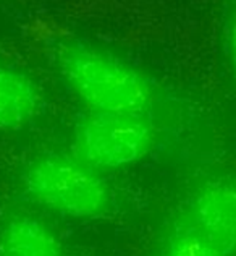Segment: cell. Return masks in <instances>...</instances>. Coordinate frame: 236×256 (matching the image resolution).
Returning <instances> with one entry per match:
<instances>
[{
  "label": "cell",
  "mask_w": 236,
  "mask_h": 256,
  "mask_svg": "<svg viewBox=\"0 0 236 256\" xmlns=\"http://www.w3.org/2000/svg\"><path fill=\"white\" fill-rule=\"evenodd\" d=\"M23 182L37 204L71 219L102 218L112 204L102 177L75 156H40L28 166Z\"/></svg>",
  "instance_id": "7a4b0ae2"
},
{
  "label": "cell",
  "mask_w": 236,
  "mask_h": 256,
  "mask_svg": "<svg viewBox=\"0 0 236 256\" xmlns=\"http://www.w3.org/2000/svg\"><path fill=\"white\" fill-rule=\"evenodd\" d=\"M157 140L147 116L87 112L73 130V156L94 170H118L143 160Z\"/></svg>",
  "instance_id": "3957f363"
},
{
  "label": "cell",
  "mask_w": 236,
  "mask_h": 256,
  "mask_svg": "<svg viewBox=\"0 0 236 256\" xmlns=\"http://www.w3.org/2000/svg\"><path fill=\"white\" fill-rule=\"evenodd\" d=\"M0 256H65L57 234L42 220L16 216L0 227Z\"/></svg>",
  "instance_id": "8992f818"
},
{
  "label": "cell",
  "mask_w": 236,
  "mask_h": 256,
  "mask_svg": "<svg viewBox=\"0 0 236 256\" xmlns=\"http://www.w3.org/2000/svg\"><path fill=\"white\" fill-rule=\"evenodd\" d=\"M225 46H227L228 58H230V65H232L233 73L236 76V4L232 6V10L228 13V18H227Z\"/></svg>",
  "instance_id": "ba28073f"
},
{
  "label": "cell",
  "mask_w": 236,
  "mask_h": 256,
  "mask_svg": "<svg viewBox=\"0 0 236 256\" xmlns=\"http://www.w3.org/2000/svg\"><path fill=\"white\" fill-rule=\"evenodd\" d=\"M44 92L31 75L0 65V132L29 126L44 110Z\"/></svg>",
  "instance_id": "5b68a950"
},
{
  "label": "cell",
  "mask_w": 236,
  "mask_h": 256,
  "mask_svg": "<svg viewBox=\"0 0 236 256\" xmlns=\"http://www.w3.org/2000/svg\"><path fill=\"white\" fill-rule=\"evenodd\" d=\"M162 256H227L193 226L180 228L168 237Z\"/></svg>",
  "instance_id": "52a82bcc"
},
{
  "label": "cell",
  "mask_w": 236,
  "mask_h": 256,
  "mask_svg": "<svg viewBox=\"0 0 236 256\" xmlns=\"http://www.w3.org/2000/svg\"><path fill=\"white\" fill-rule=\"evenodd\" d=\"M50 58L87 112L147 116L156 100L152 80L134 65L76 38H57Z\"/></svg>",
  "instance_id": "6da1fadb"
},
{
  "label": "cell",
  "mask_w": 236,
  "mask_h": 256,
  "mask_svg": "<svg viewBox=\"0 0 236 256\" xmlns=\"http://www.w3.org/2000/svg\"><path fill=\"white\" fill-rule=\"evenodd\" d=\"M193 227L227 256L236 254V185L214 182L194 194Z\"/></svg>",
  "instance_id": "277c9868"
}]
</instances>
